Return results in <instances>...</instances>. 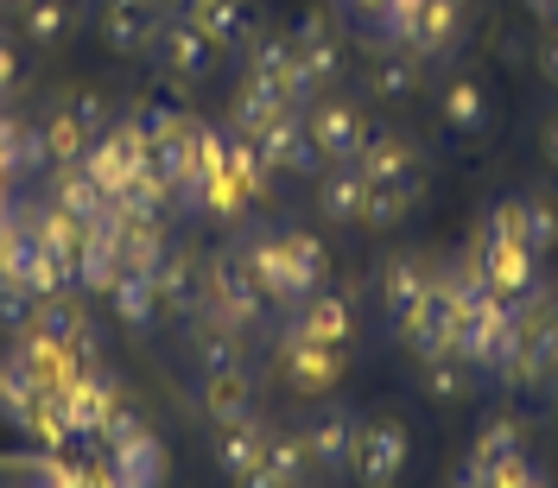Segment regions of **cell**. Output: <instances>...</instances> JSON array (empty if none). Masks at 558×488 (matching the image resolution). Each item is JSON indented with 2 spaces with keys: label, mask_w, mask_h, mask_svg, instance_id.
Segmentation results:
<instances>
[{
  "label": "cell",
  "mask_w": 558,
  "mask_h": 488,
  "mask_svg": "<svg viewBox=\"0 0 558 488\" xmlns=\"http://www.w3.org/2000/svg\"><path fill=\"white\" fill-rule=\"evenodd\" d=\"M470 267L483 273V285L501 298V305H533V298H539V254H533L521 235L495 229V222L476 235V247H470Z\"/></svg>",
  "instance_id": "6da1fadb"
},
{
  "label": "cell",
  "mask_w": 558,
  "mask_h": 488,
  "mask_svg": "<svg viewBox=\"0 0 558 488\" xmlns=\"http://www.w3.org/2000/svg\"><path fill=\"white\" fill-rule=\"evenodd\" d=\"M204 312L222 317V324H235V330L260 324L267 298H260V285H254L242 254H216V260L204 267Z\"/></svg>",
  "instance_id": "7a4b0ae2"
},
{
  "label": "cell",
  "mask_w": 558,
  "mask_h": 488,
  "mask_svg": "<svg viewBox=\"0 0 558 488\" xmlns=\"http://www.w3.org/2000/svg\"><path fill=\"white\" fill-rule=\"evenodd\" d=\"M457 337V279L451 273H432L425 285V298L413 305V317L400 324V343L413 349L418 362H432V355H445Z\"/></svg>",
  "instance_id": "3957f363"
},
{
  "label": "cell",
  "mask_w": 558,
  "mask_h": 488,
  "mask_svg": "<svg viewBox=\"0 0 558 488\" xmlns=\"http://www.w3.org/2000/svg\"><path fill=\"white\" fill-rule=\"evenodd\" d=\"M83 172L96 178L108 197H114V191H128L134 178H146V134H140L134 121L102 127V134L89 139V152H83Z\"/></svg>",
  "instance_id": "277c9868"
},
{
  "label": "cell",
  "mask_w": 558,
  "mask_h": 488,
  "mask_svg": "<svg viewBox=\"0 0 558 488\" xmlns=\"http://www.w3.org/2000/svg\"><path fill=\"white\" fill-rule=\"evenodd\" d=\"M305 127H312V146L324 166H355L362 159V146H368V114L355 102H312L305 108Z\"/></svg>",
  "instance_id": "5b68a950"
},
{
  "label": "cell",
  "mask_w": 558,
  "mask_h": 488,
  "mask_svg": "<svg viewBox=\"0 0 558 488\" xmlns=\"http://www.w3.org/2000/svg\"><path fill=\"white\" fill-rule=\"evenodd\" d=\"M407 425H393V418H368L362 431H355V456H349V469H355V483L362 488H393L400 483V469H407Z\"/></svg>",
  "instance_id": "8992f818"
},
{
  "label": "cell",
  "mask_w": 558,
  "mask_h": 488,
  "mask_svg": "<svg viewBox=\"0 0 558 488\" xmlns=\"http://www.w3.org/2000/svg\"><path fill=\"white\" fill-rule=\"evenodd\" d=\"M153 58H159V70H166L172 83H204L209 70H216V45L197 33L191 13H172V20H159V33H153Z\"/></svg>",
  "instance_id": "52a82bcc"
},
{
  "label": "cell",
  "mask_w": 558,
  "mask_h": 488,
  "mask_svg": "<svg viewBox=\"0 0 558 488\" xmlns=\"http://www.w3.org/2000/svg\"><path fill=\"white\" fill-rule=\"evenodd\" d=\"M247 146H254V159L267 166V172H312V166H324L312 146V127H305V108H286V114H274L267 127H254L247 134Z\"/></svg>",
  "instance_id": "ba28073f"
},
{
  "label": "cell",
  "mask_w": 558,
  "mask_h": 488,
  "mask_svg": "<svg viewBox=\"0 0 558 488\" xmlns=\"http://www.w3.org/2000/svg\"><path fill=\"white\" fill-rule=\"evenodd\" d=\"M96 488H166V444L140 425L134 438L108 444L102 469H96Z\"/></svg>",
  "instance_id": "9c48e42d"
},
{
  "label": "cell",
  "mask_w": 558,
  "mask_h": 488,
  "mask_svg": "<svg viewBox=\"0 0 558 488\" xmlns=\"http://www.w3.org/2000/svg\"><path fill=\"white\" fill-rule=\"evenodd\" d=\"M501 375L514 387H539L546 375H558V330L533 305H521V317H514V349H508Z\"/></svg>",
  "instance_id": "30bf717a"
},
{
  "label": "cell",
  "mask_w": 558,
  "mask_h": 488,
  "mask_svg": "<svg viewBox=\"0 0 558 488\" xmlns=\"http://www.w3.org/2000/svg\"><path fill=\"white\" fill-rule=\"evenodd\" d=\"M235 254L247 260V273H254V285H260L267 305H305V298H312L305 279H299V267H292V254H286V235H254V242H242Z\"/></svg>",
  "instance_id": "8fae6325"
},
{
  "label": "cell",
  "mask_w": 558,
  "mask_h": 488,
  "mask_svg": "<svg viewBox=\"0 0 558 488\" xmlns=\"http://www.w3.org/2000/svg\"><path fill=\"white\" fill-rule=\"evenodd\" d=\"M463 33V0H413L407 7V26H400V51L407 58H438L451 51Z\"/></svg>",
  "instance_id": "7c38bea8"
},
{
  "label": "cell",
  "mask_w": 558,
  "mask_h": 488,
  "mask_svg": "<svg viewBox=\"0 0 558 488\" xmlns=\"http://www.w3.org/2000/svg\"><path fill=\"white\" fill-rule=\"evenodd\" d=\"M121 279V247H114V216H102V222H89L83 235H76V254H70V285L76 292H108Z\"/></svg>",
  "instance_id": "4fadbf2b"
},
{
  "label": "cell",
  "mask_w": 558,
  "mask_h": 488,
  "mask_svg": "<svg viewBox=\"0 0 558 488\" xmlns=\"http://www.w3.org/2000/svg\"><path fill=\"white\" fill-rule=\"evenodd\" d=\"M279 355H286V381L299 387V393H330V387L343 381V349L312 343L305 330H286Z\"/></svg>",
  "instance_id": "5bb4252c"
},
{
  "label": "cell",
  "mask_w": 558,
  "mask_h": 488,
  "mask_svg": "<svg viewBox=\"0 0 558 488\" xmlns=\"http://www.w3.org/2000/svg\"><path fill=\"white\" fill-rule=\"evenodd\" d=\"M355 431H362V418L349 413V406H324L317 418H305V456H312V469H324V476H337V469H349V456H355Z\"/></svg>",
  "instance_id": "9a60e30c"
},
{
  "label": "cell",
  "mask_w": 558,
  "mask_h": 488,
  "mask_svg": "<svg viewBox=\"0 0 558 488\" xmlns=\"http://www.w3.org/2000/svg\"><path fill=\"white\" fill-rule=\"evenodd\" d=\"M121 400V387L108 381L102 368H76L64 387H58V406L70 418V438H96V425L108 418V406Z\"/></svg>",
  "instance_id": "2e32d148"
},
{
  "label": "cell",
  "mask_w": 558,
  "mask_h": 488,
  "mask_svg": "<svg viewBox=\"0 0 558 488\" xmlns=\"http://www.w3.org/2000/svg\"><path fill=\"white\" fill-rule=\"evenodd\" d=\"M159 20H166L159 0H102V45L121 58H140V51H153Z\"/></svg>",
  "instance_id": "e0dca14e"
},
{
  "label": "cell",
  "mask_w": 558,
  "mask_h": 488,
  "mask_svg": "<svg viewBox=\"0 0 558 488\" xmlns=\"http://www.w3.org/2000/svg\"><path fill=\"white\" fill-rule=\"evenodd\" d=\"M153 292H159V312L172 317H191L204 312V267L191 260V254H178V247H166V260L153 267Z\"/></svg>",
  "instance_id": "ac0fdd59"
},
{
  "label": "cell",
  "mask_w": 558,
  "mask_h": 488,
  "mask_svg": "<svg viewBox=\"0 0 558 488\" xmlns=\"http://www.w3.org/2000/svg\"><path fill=\"white\" fill-rule=\"evenodd\" d=\"M191 362H197V375H235L242 368V330L197 312L191 317Z\"/></svg>",
  "instance_id": "d6986e66"
},
{
  "label": "cell",
  "mask_w": 558,
  "mask_h": 488,
  "mask_svg": "<svg viewBox=\"0 0 558 488\" xmlns=\"http://www.w3.org/2000/svg\"><path fill=\"white\" fill-rule=\"evenodd\" d=\"M355 166H362L368 184H407V191H425V178H418V152L400 134H368V146H362Z\"/></svg>",
  "instance_id": "ffe728a7"
},
{
  "label": "cell",
  "mask_w": 558,
  "mask_h": 488,
  "mask_svg": "<svg viewBox=\"0 0 558 488\" xmlns=\"http://www.w3.org/2000/svg\"><path fill=\"white\" fill-rule=\"evenodd\" d=\"M292 51H299V64H305V76H312L317 89L343 76V38H337L330 20H317V13L292 26Z\"/></svg>",
  "instance_id": "44dd1931"
},
{
  "label": "cell",
  "mask_w": 558,
  "mask_h": 488,
  "mask_svg": "<svg viewBox=\"0 0 558 488\" xmlns=\"http://www.w3.org/2000/svg\"><path fill=\"white\" fill-rule=\"evenodd\" d=\"M362 204H368L362 166H324V172H317V209H324V222L355 229V222H362Z\"/></svg>",
  "instance_id": "7402d4cb"
},
{
  "label": "cell",
  "mask_w": 558,
  "mask_h": 488,
  "mask_svg": "<svg viewBox=\"0 0 558 488\" xmlns=\"http://www.w3.org/2000/svg\"><path fill=\"white\" fill-rule=\"evenodd\" d=\"M197 413L209 425H242V418H254V381H247V368H235V375H204L197 381Z\"/></svg>",
  "instance_id": "603a6c76"
},
{
  "label": "cell",
  "mask_w": 558,
  "mask_h": 488,
  "mask_svg": "<svg viewBox=\"0 0 558 488\" xmlns=\"http://www.w3.org/2000/svg\"><path fill=\"white\" fill-rule=\"evenodd\" d=\"M292 330H305L312 343L343 349L349 337H355V312H349V298H343V292H324V285H317L312 298L299 305V317H292Z\"/></svg>",
  "instance_id": "cb8c5ba5"
},
{
  "label": "cell",
  "mask_w": 558,
  "mask_h": 488,
  "mask_svg": "<svg viewBox=\"0 0 558 488\" xmlns=\"http://www.w3.org/2000/svg\"><path fill=\"white\" fill-rule=\"evenodd\" d=\"M51 209L89 229V222H102L108 216V191L83 172V166H58V172H51Z\"/></svg>",
  "instance_id": "d4e9b609"
},
{
  "label": "cell",
  "mask_w": 558,
  "mask_h": 488,
  "mask_svg": "<svg viewBox=\"0 0 558 488\" xmlns=\"http://www.w3.org/2000/svg\"><path fill=\"white\" fill-rule=\"evenodd\" d=\"M13 362H20V368H26V381L45 387V393H58V387L76 375V355H70L64 343H51V337H38V330L13 337Z\"/></svg>",
  "instance_id": "484cf974"
},
{
  "label": "cell",
  "mask_w": 558,
  "mask_h": 488,
  "mask_svg": "<svg viewBox=\"0 0 558 488\" xmlns=\"http://www.w3.org/2000/svg\"><path fill=\"white\" fill-rule=\"evenodd\" d=\"M191 127H197V114H184L178 127H166L159 139H146V172L172 191V204H178V191L191 184Z\"/></svg>",
  "instance_id": "4316f807"
},
{
  "label": "cell",
  "mask_w": 558,
  "mask_h": 488,
  "mask_svg": "<svg viewBox=\"0 0 558 488\" xmlns=\"http://www.w3.org/2000/svg\"><path fill=\"white\" fill-rule=\"evenodd\" d=\"M432 260H418V254H407V260H387L381 267V305H387V317L393 324H407L413 317V305L425 298V285H432Z\"/></svg>",
  "instance_id": "83f0119b"
},
{
  "label": "cell",
  "mask_w": 558,
  "mask_h": 488,
  "mask_svg": "<svg viewBox=\"0 0 558 488\" xmlns=\"http://www.w3.org/2000/svg\"><path fill=\"white\" fill-rule=\"evenodd\" d=\"M191 20H197V33H204L216 51H242L247 38H254V13H247V0H197Z\"/></svg>",
  "instance_id": "f1b7e54d"
},
{
  "label": "cell",
  "mask_w": 558,
  "mask_h": 488,
  "mask_svg": "<svg viewBox=\"0 0 558 488\" xmlns=\"http://www.w3.org/2000/svg\"><path fill=\"white\" fill-rule=\"evenodd\" d=\"M260 451H267V425H260V418L216 425V463H222L229 483H242L247 469H260Z\"/></svg>",
  "instance_id": "f546056e"
},
{
  "label": "cell",
  "mask_w": 558,
  "mask_h": 488,
  "mask_svg": "<svg viewBox=\"0 0 558 488\" xmlns=\"http://www.w3.org/2000/svg\"><path fill=\"white\" fill-rule=\"evenodd\" d=\"M108 312L121 317L128 330H146L153 317H159V292H153V273H140V267H121V279L102 292Z\"/></svg>",
  "instance_id": "4dcf8cb0"
},
{
  "label": "cell",
  "mask_w": 558,
  "mask_h": 488,
  "mask_svg": "<svg viewBox=\"0 0 558 488\" xmlns=\"http://www.w3.org/2000/svg\"><path fill=\"white\" fill-rule=\"evenodd\" d=\"M33 330H38V337H51V343L76 349V343H89V312H83V298H76V292H51V298L38 305Z\"/></svg>",
  "instance_id": "1f68e13d"
},
{
  "label": "cell",
  "mask_w": 558,
  "mask_h": 488,
  "mask_svg": "<svg viewBox=\"0 0 558 488\" xmlns=\"http://www.w3.org/2000/svg\"><path fill=\"white\" fill-rule=\"evenodd\" d=\"M438 102H445V121H451L457 134H483L488 127V89L476 76H451Z\"/></svg>",
  "instance_id": "d6a6232c"
},
{
  "label": "cell",
  "mask_w": 558,
  "mask_h": 488,
  "mask_svg": "<svg viewBox=\"0 0 558 488\" xmlns=\"http://www.w3.org/2000/svg\"><path fill=\"white\" fill-rule=\"evenodd\" d=\"M38 406H45V387H33V381H26V368H20V362L7 355V362H0V418L26 431Z\"/></svg>",
  "instance_id": "836d02e7"
},
{
  "label": "cell",
  "mask_w": 558,
  "mask_h": 488,
  "mask_svg": "<svg viewBox=\"0 0 558 488\" xmlns=\"http://www.w3.org/2000/svg\"><path fill=\"white\" fill-rule=\"evenodd\" d=\"M114 247H121V267L153 273V267L166 260V229H159V222H121V216H114Z\"/></svg>",
  "instance_id": "e575fe53"
},
{
  "label": "cell",
  "mask_w": 558,
  "mask_h": 488,
  "mask_svg": "<svg viewBox=\"0 0 558 488\" xmlns=\"http://www.w3.org/2000/svg\"><path fill=\"white\" fill-rule=\"evenodd\" d=\"M286 96H279L274 83H260V76H242V89H235V121H229V127H235V134H254V127H267V121H274V114H286Z\"/></svg>",
  "instance_id": "d590c367"
},
{
  "label": "cell",
  "mask_w": 558,
  "mask_h": 488,
  "mask_svg": "<svg viewBox=\"0 0 558 488\" xmlns=\"http://www.w3.org/2000/svg\"><path fill=\"white\" fill-rule=\"evenodd\" d=\"M38 127H45V146H51V172H58V166H83V152H89V139H96L70 108H51Z\"/></svg>",
  "instance_id": "8d00e7d4"
},
{
  "label": "cell",
  "mask_w": 558,
  "mask_h": 488,
  "mask_svg": "<svg viewBox=\"0 0 558 488\" xmlns=\"http://www.w3.org/2000/svg\"><path fill=\"white\" fill-rule=\"evenodd\" d=\"M20 33L33 45H64L70 38V0H20Z\"/></svg>",
  "instance_id": "74e56055"
},
{
  "label": "cell",
  "mask_w": 558,
  "mask_h": 488,
  "mask_svg": "<svg viewBox=\"0 0 558 488\" xmlns=\"http://www.w3.org/2000/svg\"><path fill=\"white\" fill-rule=\"evenodd\" d=\"M279 235H286V254H292V267L305 279V292H317V285L330 279V247L317 242L312 229H279Z\"/></svg>",
  "instance_id": "f35d334b"
},
{
  "label": "cell",
  "mask_w": 558,
  "mask_h": 488,
  "mask_svg": "<svg viewBox=\"0 0 558 488\" xmlns=\"http://www.w3.org/2000/svg\"><path fill=\"white\" fill-rule=\"evenodd\" d=\"M38 305H45V298H38V292L26 285V279L0 273V324H7L13 337H26V330L38 324Z\"/></svg>",
  "instance_id": "ab89813d"
},
{
  "label": "cell",
  "mask_w": 558,
  "mask_h": 488,
  "mask_svg": "<svg viewBox=\"0 0 558 488\" xmlns=\"http://www.w3.org/2000/svg\"><path fill=\"white\" fill-rule=\"evenodd\" d=\"M514 456H526V451H521V431H514L508 418H495V425L476 431V451H470L476 469H501V463H514Z\"/></svg>",
  "instance_id": "60d3db41"
},
{
  "label": "cell",
  "mask_w": 558,
  "mask_h": 488,
  "mask_svg": "<svg viewBox=\"0 0 558 488\" xmlns=\"http://www.w3.org/2000/svg\"><path fill=\"white\" fill-rule=\"evenodd\" d=\"M260 463L274 469L279 483H305V463H312V456H305V438H299V431H267Z\"/></svg>",
  "instance_id": "b9f144b4"
},
{
  "label": "cell",
  "mask_w": 558,
  "mask_h": 488,
  "mask_svg": "<svg viewBox=\"0 0 558 488\" xmlns=\"http://www.w3.org/2000/svg\"><path fill=\"white\" fill-rule=\"evenodd\" d=\"M521 242L546 260L558 247V209L546 204V197H521Z\"/></svg>",
  "instance_id": "7bdbcfd3"
},
{
  "label": "cell",
  "mask_w": 558,
  "mask_h": 488,
  "mask_svg": "<svg viewBox=\"0 0 558 488\" xmlns=\"http://www.w3.org/2000/svg\"><path fill=\"white\" fill-rule=\"evenodd\" d=\"M413 204H418V191H407V184H368L362 222H368V229H393V222H400Z\"/></svg>",
  "instance_id": "ee69618b"
},
{
  "label": "cell",
  "mask_w": 558,
  "mask_h": 488,
  "mask_svg": "<svg viewBox=\"0 0 558 488\" xmlns=\"http://www.w3.org/2000/svg\"><path fill=\"white\" fill-rule=\"evenodd\" d=\"M463 368H470V362H463V355H451V349H445V355H432V362H425V393H432V400H463Z\"/></svg>",
  "instance_id": "f6af8a7d"
},
{
  "label": "cell",
  "mask_w": 558,
  "mask_h": 488,
  "mask_svg": "<svg viewBox=\"0 0 558 488\" xmlns=\"http://www.w3.org/2000/svg\"><path fill=\"white\" fill-rule=\"evenodd\" d=\"M20 134H26V121L20 114H0V184L20 178Z\"/></svg>",
  "instance_id": "bcb514c9"
},
{
  "label": "cell",
  "mask_w": 558,
  "mask_h": 488,
  "mask_svg": "<svg viewBox=\"0 0 558 488\" xmlns=\"http://www.w3.org/2000/svg\"><path fill=\"white\" fill-rule=\"evenodd\" d=\"M178 121H184V108H172V102H140V108H134V127H140L146 139H159L166 127H178Z\"/></svg>",
  "instance_id": "7dc6e473"
},
{
  "label": "cell",
  "mask_w": 558,
  "mask_h": 488,
  "mask_svg": "<svg viewBox=\"0 0 558 488\" xmlns=\"http://www.w3.org/2000/svg\"><path fill=\"white\" fill-rule=\"evenodd\" d=\"M413 89H418L413 64H381L375 70V96H387V102H400V96H413Z\"/></svg>",
  "instance_id": "c3c4849f"
},
{
  "label": "cell",
  "mask_w": 558,
  "mask_h": 488,
  "mask_svg": "<svg viewBox=\"0 0 558 488\" xmlns=\"http://www.w3.org/2000/svg\"><path fill=\"white\" fill-rule=\"evenodd\" d=\"M38 488H96V469H76V463H58V456H51V463L38 469Z\"/></svg>",
  "instance_id": "681fc988"
},
{
  "label": "cell",
  "mask_w": 558,
  "mask_h": 488,
  "mask_svg": "<svg viewBox=\"0 0 558 488\" xmlns=\"http://www.w3.org/2000/svg\"><path fill=\"white\" fill-rule=\"evenodd\" d=\"M64 108L83 121V127H89V134H102V127H108V102H102V96H89V89H83V96H70Z\"/></svg>",
  "instance_id": "f907efd6"
},
{
  "label": "cell",
  "mask_w": 558,
  "mask_h": 488,
  "mask_svg": "<svg viewBox=\"0 0 558 488\" xmlns=\"http://www.w3.org/2000/svg\"><path fill=\"white\" fill-rule=\"evenodd\" d=\"M20 83V51H13V38H0V96Z\"/></svg>",
  "instance_id": "816d5d0a"
},
{
  "label": "cell",
  "mask_w": 558,
  "mask_h": 488,
  "mask_svg": "<svg viewBox=\"0 0 558 488\" xmlns=\"http://www.w3.org/2000/svg\"><path fill=\"white\" fill-rule=\"evenodd\" d=\"M235 488H292V483H279L274 469L260 463V469H247V476H242V483H235Z\"/></svg>",
  "instance_id": "f5cc1de1"
},
{
  "label": "cell",
  "mask_w": 558,
  "mask_h": 488,
  "mask_svg": "<svg viewBox=\"0 0 558 488\" xmlns=\"http://www.w3.org/2000/svg\"><path fill=\"white\" fill-rule=\"evenodd\" d=\"M539 70H546V83H558V33H546V45H539Z\"/></svg>",
  "instance_id": "db71d44e"
},
{
  "label": "cell",
  "mask_w": 558,
  "mask_h": 488,
  "mask_svg": "<svg viewBox=\"0 0 558 488\" xmlns=\"http://www.w3.org/2000/svg\"><path fill=\"white\" fill-rule=\"evenodd\" d=\"M457 488H495V476H488V469H476V463H463V476H457Z\"/></svg>",
  "instance_id": "11a10c76"
},
{
  "label": "cell",
  "mask_w": 558,
  "mask_h": 488,
  "mask_svg": "<svg viewBox=\"0 0 558 488\" xmlns=\"http://www.w3.org/2000/svg\"><path fill=\"white\" fill-rule=\"evenodd\" d=\"M539 152H546V159L558 166V121H546V134H539Z\"/></svg>",
  "instance_id": "9f6ffc18"
},
{
  "label": "cell",
  "mask_w": 558,
  "mask_h": 488,
  "mask_svg": "<svg viewBox=\"0 0 558 488\" xmlns=\"http://www.w3.org/2000/svg\"><path fill=\"white\" fill-rule=\"evenodd\" d=\"M539 317H546V324L558 330V298H546V305H539Z\"/></svg>",
  "instance_id": "6f0895ef"
},
{
  "label": "cell",
  "mask_w": 558,
  "mask_h": 488,
  "mask_svg": "<svg viewBox=\"0 0 558 488\" xmlns=\"http://www.w3.org/2000/svg\"><path fill=\"white\" fill-rule=\"evenodd\" d=\"M349 13H368V7H375V0H343Z\"/></svg>",
  "instance_id": "680465c9"
},
{
  "label": "cell",
  "mask_w": 558,
  "mask_h": 488,
  "mask_svg": "<svg viewBox=\"0 0 558 488\" xmlns=\"http://www.w3.org/2000/svg\"><path fill=\"white\" fill-rule=\"evenodd\" d=\"M546 33H558V0H553V13H546Z\"/></svg>",
  "instance_id": "91938a15"
},
{
  "label": "cell",
  "mask_w": 558,
  "mask_h": 488,
  "mask_svg": "<svg viewBox=\"0 0 558 488\" xmlns=\"http://www.w3.org/2000/svg\"><path fill=\"white\" fill-rule=\"evenodd\" d=\"M172 7H178V13H191V7H197V0H172Z\"/></svg>",
  "instance_id": "94428289"
},
{
  "label": "cell",
  "mask_w": 558,
  "mask_h": 488,
  "mask_svg": "<svg viewBox=\"0 0 558 488\" xmlns=\"http://www.w3.org/2000/svg\"><path fill=\"white\" fill-rule=\"evenodd\" d=\"M292 488H299V483H292Z\"/></svg>",
  "instance_id": "6125c7cd"
}]
</instances>
